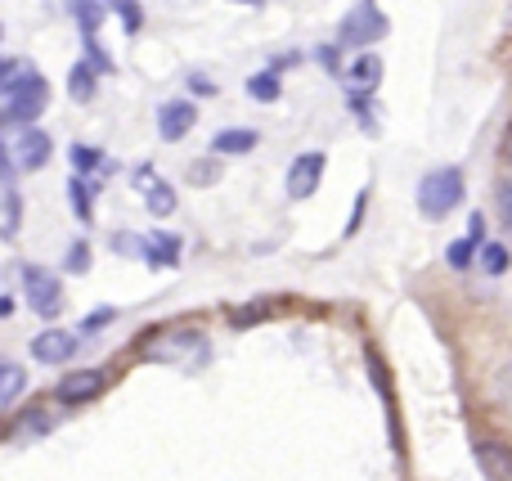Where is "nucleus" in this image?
Here are the masks:
<instances>
[{"mask_svg":"<svg viewBox=\"0 0 512 481\" xmlns=\"http://www.w3.org/2000/svg\"><path fill=\"white\" fill-rule=\"evenodd\" d=\"M68 14L77 18V27L86 36L99 32V23H104V0H68Z\"/></svg>","mask_w":512,"mask_h":481,"instance_id":"nucleus-19","label":"nucleus"},{"mask_svg":"<svg viewBox=\"0 0 512 481\" xmlns=\"http://www.w3.org/2000/svg\"><path fill=\"white\" fill-rule=\"evenodd\" d=\"M95 81H99V72L90 68L86 59L72 63V72H68V95L77 99V104H90V99H95Z\"/></svg>","mask_w":512,"mask_h":481,"instance_id":"nucleus-17","label":"nucleus"},{"mask_svg":"<svg viewBox=\"0 0 512 481\" xmlns=\"http://www.w3.org/2000/svg\"><path fill=\"white\" fill-rule=\"evenodd\" d=\"M144 360H162V365H198L207 356L203 329H149L140 338Z\"/></svg>","mask_w":512,"mask_h":481,"instance_id":"nucleus-2","label":"nucleus"},{"mask_svg":"<svg viewBox=\"0 0 512 481\" xmlns=\"http://www.w3.org/2000/svg\"><path fill=\"white\" fill-rule=\"evenodd\" d=\"M68 158L77 171H113V162H108L104 149H95V144H72Z\"/></svg>","mask_w":512,"mask_h":481,"instance_id":"nucleus-21","label":"nucleus"},{"mask_svg":"<svg viewBox=\"0 0 512 481\" xmlns=\"http://www.w3.org/2000/svg\"><path fill=\"white\" fill-rule=\"evenodd\" d=\"M113 252H122V257H144V239L140 234H113Z\"/></svg>","mask_w":512,"mask_h":481,"instance_id":"nucleus-29","label":"nucleus"},{"mask_svg":"<svg viewBox=\"0 0 512 481\" xmlns=\"http://www.w3.org/2000/svg\"><path fill=\"white\" fill-rule=\"evenodd\" d=\"M18 225H23V198H18V189L5 180V185H0V239H14Z\"/></svg>","mask_w":512,"mask_h":481,"instance_id":"nucleus-14","label":"nucleus"},{"mask_svg":"<svg viewBox=\"0 0 512 481\" xmlns=\"http://www.w3.org/2000/svg\"><path fill=\"white\" fill-rule=\"evenodd\" d=\"M0 36H5V27H0Z\"/></svg>","mask_w":512,"mask_h":481,"instance_id":"nucleus-40","label":"nucleus"},{"mask_svg":"<svg viewBox=\"0 0 512 481\" xmlns=\"http://www.w3.org/2000/svg\"><path fill=\"white\" fill-rule=\"evenodd\" d=\"M9 315H14V297L0 293V320H9Z\"/></svg>","mask_w":512,"mask_h":481,"instance_id":"nucleus-36","label":"nucleus"},{"mask_svg":"<svg viewBox=\"0 0 512 481\" xmlns=\"http://www.w3.org/2000/svg\"><path fill=\"white\" fill-rule=\"evenodd\" d=\"M495 396H499V405L512 414V365L499 369V383H495Z\"/></svg>","mask_w":512,"mask_h":481,"instance_id":"nucleus-31","label":"nucleus"},{"mask_svg":"<svg viewBox=\"0 0 512 481\" xmlns=\"http://www.w3.org/2000/svg\"><path fill=\"white\" fill-rule=\"evenodd\" d=\"M95 180H81V176H72L68 180V203H72V212H77V221H95Z\"/></svg>","mask_w":512,"mask_h":481,"instance_id":"nucleus-15","label":"nucleus"},{"mask_svg":"<svg viewBox=\"0 0 512 481\" xmlns=\"http://www.w3.org/2000/svg\"><path fill=\"white\" fill-rule=\"evenodd\" d=\"M23 293H27V306H32L41 320H54V315L63 311V284L54 270L23 266Z\"/></svg>","mask_w":512,"mask_h":481,"instance_id":"nucleus-5","label":"nucleus"},{"mask_svg":"<svg viewBox=\"0 0 512 481\" xmlns=\"http://www.w3.org/2000/svg\"><path fill=\"white\" fill-rule=\"evenodd\" d=\"M279 90L283 86H279V72H274V68L270 72H256V77L248 81V95L256 99V104H274V99H279Z\"/></svg>","mask_w":512,"mask_h":481,"instance_id":"nucleus-23","label":"nucleus"},{"mask_svg":"<svg viewBox=\"0 0 512 481\" xmlns=\"http://www.w3.org/2000/svg\"><path fill=\"white\" fill-rule=\"evenodd\" d=\"M45 428H50V419H45L41 410H27L23 419L14 423V432H9V437H14V441H27V437H41Z\"/></svg>","mask_w":512,"mask_h":481,"instance_id":"nucleus-25","label":"nucleus"},{"mask_svg":"<svg viewBox=\"0 0 512 481\" xmlns=\"http://www.w3.org/2000/svg\"><path fill=\"white\" fill-rule=\"evenodd\" d=\"M508 248L504 243H477V266L486 270V275H504L508 270Z\"/></svg>","mask_w":512,"mask_h":481,"instance_id":"nucleus-22","label":"nucleus"},{"mask_svg":"<svg viewBox=\"0 0 512 481\" xmlns=\"http://www.w3.org/2000/svg\"><path fill=\"white\" fill-rule=\"evenodd\" d=\"M189 90H198V95H216V86L207 77H189Z\"/></svg>","mask_w":512,"mask_h":481,"instance_id":"nucleus-35","label":"nucleus"},{"mask_svg":"<svg viewBox=\"0 0 512 481\" xmlns=\"http://www.w3.org/2000/svg\"><path fill=\"white\" fill-rule=\"evenodd\" d=\"M23 387H27V369H18L14 360H0V410L14 405L23 396Z\"/></svg>","mask_w":512,"mask_h":481,"instance_id":"nucleus-18","label":"nucleus"},{"mask_svg":"<svg viewBox=\"0 0 512 481\" xmlns=\"http://www.w3.org/2000/svg\"><path fill=\"white\" fill-rule=\"evenodd\" d=\"M463 171L459 167H436L427 171L423 180H418V212L432 216V221H441V216H450L454 207L463 203Z\"/></svg>","mask_w":512,"mask_h":481,"instance_id":"nucleus-3","label":"nucleus"},{"mask_svg":"<svg viewBox=\"0 0 512 481\" xmlns=\"http://www.w3.org/2000/svg\"><path fill=\"white\" fill-rule=\"evenodd\" d=\"M108 387L104 369H77V374L59 378V387H54V401L59 405H90L99 392Z\"/></svg>","mask_w":512,"mask_h":481,"instance_id":"nucleus-7","label":"nucleus"},{"mask_svg":"<svg viewBox=\"0 0 512 481\" xmlns=\"http://www.w3.org/2000/svg\"><path fill=\"white\" fill-rule=\"evenodd\" d=\"M504 158L512 162V126H508V135H504Z\"/></svg>","mask_w":512,"mask_h":481,"instance_id":"nucleus-37","label":"nucleus"},{"mask_svg":"<svg viewBox=\"0 0 512 481\" xmlns=\"http://www.w3.org/2000/svg\"><path fill=\"white\" fill-rule=\"evenodd\" d=\"M32 356L41 360V365H68L72 356H77V333L68 329H45L32 338Z\"/></svg>","mask_w":512,"mask_h":481,"instance_id":"nucleus-9","label":"nucleus"},{"mask_svg":"<svg viewBox=\"0 0 512 481\" xmlns=\"http://www.w3.org/2000/svg\"><path fill=\"white\" fill-rule=\"evenodd\" d=\"M194 122H198V108L189 104V99H171V104H162V113H158V135L167 144H176L194 131Z\"/></svg>","mask_w":512,"mask_h":481,"instance_id":"nucleus-11","label":"nucleus"},{"mask_svg":"<svg viewBox=\"0 0 512 481\" xmlns=\"http://www.w3.org/2000/svg\"><path fill=\"white\" fill-rule=\"evenodd\" d=\"M252 149H256V131H248V126H230V131H221L212 140L216 158H230V153H252Z\"/></svg>","mask_w":512,"mask_h":481,"instance_id":"nucleus-16","label":"nucleus"},{"mask_svg":"<svg viewBox=\"0 0 512 481\" xmlns=\"http://www.w3.org/2000/svg\"><path fill=\"white\" fill-rule=\"evenodd\" d=\"M265 315H274L270 297H261V302H252V306H239V311H230V324H234V329H248V324L265 320Z\"/></svg>","mask_w":512,"mask_h":481,"instance_id":"nucleus-24","label":"nucleus"},{"mask_svg":"<svg viewBox=\"0 0 512 481\" xmlns=\"http://www.w3.org/2000/svg\"><path fill=\"white\" fill-rule=\"evenodd\" d=\"M216 176H221V167H216V162H203V167L194 162V167H189V180H194V185H212Z\"/></svg>","mask_w":512,"mask_h":481,"instance_id":"nucleus-32","label":"nucleus"},{"mask_svg":"<svg viewBox=\"0 0 512 481\" xmlns=\"http://www.w3.org/2000/svg\"><path fill=\"white\" fill-rule=\"evenodd\" d=\"M50 104V86L32 63H5L0 72V126H32Z\"/></svg>","mask_w":512,"mask_h":481,"instance_id":"nucleus-1","label":"nucleus"},{"mask_svg":"<svg viewBox=\"0 0 512 481\" xmlns=\"http://www.w3.org/2000/svg\"><path fill=\"white\" fill-rule=\"evenodd\" d=\"M117 14H122V27L126 32H140V23H144V14H140V5H135V0H117Z\"/></svg>","mask_w":512,"mask_h":481,"instance_id":"nucleus-28","label":"nucleus"},{"mask_svg":"<svg viewBox=\"0 0 512 481\" xmlns=\"http://www.w3.org/2000/svg\"><path fill=\"white\" fill-rule=\"evenodd\" d=\"M144 207H149L153 216H171L176 212V189H171L167 180H153V185L144 189Z\"/></svg>","mask_w":512,"mask_h":481,"instance_id":"nucleus-20","label":"nucleus"},{"mask_svg":"<svg viewBox=\"0 0 512 481\" xmlns=\"http://www.w3.org/2000/svg\"><path fill=\"white\" fill-rule=\"evenodd\" d=\"M243 5H261V0H243Z\"/></svg>","mask_w":512,"mask_h":481,"instance_id":"nucleus-38","label":"nucleus"},{"mask_svg":"<svg viewBox=\"0 0 512 481\" xmlns=\"http://www.w3.org/2000/svg\"><path fill=\"white\" fill-rule=\"evenodd\" d=\"M387 32H391L387 14H378L369 0H360V5L346 9V18L337 23V45H342V50H360V45L382 41Z\"/></svg>","mask_w":512,"mask_h":481,"instance_id":"nucleus-4","label":"nucleus"},{"mask_svg":"<svg viewBox=\"0 0 512 481\" xmlns=\"http://www.w3.org/2000/svg\"><path fill=\"white\" fill-rule=\"evenodd\" d=\"M472 455H477V468L486 473V481H512V446L495 437H481L472 446Z\"/></svg>","mask_w":512,"mask_h":481,"instance_id":"nucleus-10","label":"nucleus"},{"mask_svg":"<svg viewBox=\"0 0 512 481\" xmlns=\"http://www.w3.org/2000/svg\"><path fill=\"white\" fill-rule=\"evenodd\" d=\"M50 149L54 144L41 126H18V140L9 144V162H14V171H41L50 162Z\"/></svg>","mask_w":512,"mask_h":481,"instance_id":"nucleus-6","label":"nucleus"},{"mask_svg":"<svg viewBox=\"0 0 512 481\" xmlns=\"http://www.w3.org/2000/svg\"><path fill=\"white\" fill-rule=\"evenodd\" d=\"M0 72H5V59H0Z\"/></svg>","mask_w":512,"mask_h":481,"instance_id":"nucleus-39","label":"nucleus"},{"mask_svg":"<svg viewBox=\"0 0 512 481\" xmlns=\"http://www.w3.org/2000/svg\"><path fill=\"white\" fill-rule=\"evenodd\" d=\"M378 81H382V59L378 54H360V59L342 72V86H346V95L351 99H364L369 90H378Z\"/></svg>","mask_w":512,"mask_h":481,"instance_id":"nucleus-12","label":"nucleus"},{"mask_svg":"<svg viewBox=\"0 0 512 481\" xmlns=\"http://www.w3.org/2000/svg\"><path fill=\"white\" fill-rule=\"evenodd\" d=\"M104 5H108V0H104ZM113 5H117V0H113Z\"/></svg>","mask_w":512,"mask_h":481,"instance_id":"nucleus-41","label":"nucleus"},{"mask_svg":"<svg viewBox=\"0 0 512 481\" xmlns=\"http://www.w3.org/2000/svg\"><path fill=\"white\" fill-rule=\"evenodd\" d=\"M468 225H472V230H468V239H472V243H481V239H486V216H481V212L472 216Z\"/></svg>","mask_w":512,"mask_h":481,"instance_id":"nucleus-34","label":"nucleus"},{"mask_svg":"<svg viewBox=\"0 0 512 481\" xmlns=\"http://www.w3.org/2000/svg\"><path fill=\"white\" fill-rule=\"evenodd\" d=\"M108 320H113V311H95V315H86V320H81V333H95V329H104Z\"/></svg>","mask_w":512,"mask_h":481,"instance_id":"nucleus-33","label":"nucleus"},{"mask_svg":"<svg viewBox=\"0 0 512 481\" xmlns=\"http://www.w3.org/2000/svg\"><path fill=\"white\" fill-rule=\"evenodd\" d=\"M140 261H149L153 270H162V266H180V239L176 234H149V239H144V257Z\"/></svg>","mask_w":512,"mask_h":481,"instance_id":"nucleus-13","label":"nucleus"},{"mask_svg":"<svg viewBox=\"0 0 512 481\" xmlns=\"http://www.w3.org/2000/svg\"><path fill=\"white\" fill-rule=\"evenodd\" d=\"M472 257H477V243H472V239L450 243V252H445V261H450L454 270H468V266H472Z\"/></svg>","mask_w":512,"mask_h":481,"instance_id":"nucleus-26","label":"nucleus"},{"mask_svg":"<svg viewBox=\"0 0 512 481\" xmlns=\"http://www.w3.org/2000/svg\"><path fill=\"white\" fill-rule=\"evenodd\" d=\"M499 221H504L508 225V230H512V176L508 180H499Z\"/></svg>","mask_w":512,"mask_h":481,"instance_id":"nucleus-30","label":"nucleus"},{"mask_svg":"<svg viewBox=\"0 0 512 481\" xmlns=\"http://www.w3.org/2000/svg\"><path fill=\"white\" fill-rule=\"evenodd\" d=\"M63 266H68L72 270V275H86V270H90V243H72V248H68V257H63Z\"/></svg>","mask_w":512,"mask_h":481,"instance_id":"nucleus-27","label":"nucleus"},{"mask_svg":"<svg viewBox=\"0 0 512 481\" xmlns=\"http://www.w3.org/2000/svg\"><path fill=\"white\" fill-rule=\"evenodd\" d=\"M319 180H324V153H319V149L301 153V158L288 167V198H292V203L310 198L319 189Z\"/></svg>","mask_w":512,"mask_h":481,"instance_id":"nucleus-8","label":"nucleus"}]
</instances>
